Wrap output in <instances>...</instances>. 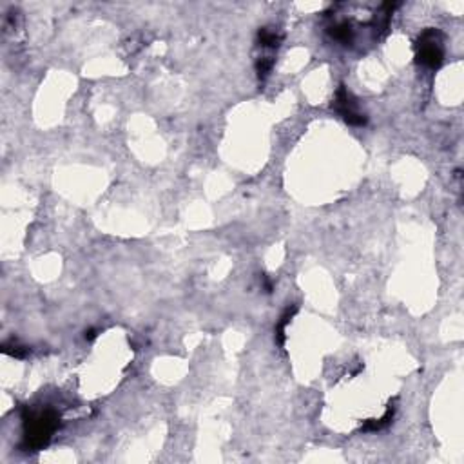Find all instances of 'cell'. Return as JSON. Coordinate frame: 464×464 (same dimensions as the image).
<instances>
[{
  "mask_svg": "<svg viewBox=\"0 0 464 464\" xmlns=\"http://www.w3.org/2000/svg\"><path fill=\"white\" fill-rule=\"evenodd\" d=\"M260 42L261 46H265V48H278L281 42V36L276 35L274 31H268V29H261Z\"/></svg>",
  "mask_w": 464,
  "mask_h": 464,
  "instance_id": "5",
  "label": "cell"
},
{
  "mask_svg": "<svg viewBox=\"0 0 464 464\" xmlns=\"http://www.w3.org/2000/svg\"><path fill=\"white\" fill-rule=\"evenodd\" d=\"M417 60L426 67H439L443 62V48H440V33L428 29L419 39Z\"/></svg>",
  "mask_w": 464,
  "mask_h": 464,
  "instance_id": "2",
  "label": "cell"
},
{
  "mask_svg": "<svg viewBox=\"0 0 464 464\" xmlns=\"http://www.w3.org/2000/svg\"><path fill=\"white\" fill-rule=\"evenodd\" d=\"M392 417H393V410L390 408L388 412H386L385 415L381 417V419H372V421H370L368 425L363 426V430H365V432H375V430L385 428V426L388 425L390 421H392Z\"/></svg>",
  "mask_w": 464,
  "mask_h": 464,
  "instance_id": "4",
  "label": "cell"
},
{
  "mask_svg": "<svg viewBox=\"0 0 464 464\" xmlns=\"http://www.w3.org/2000/svg\"><path fill=\"white\" fill-rule=\"evenodd\" d=\"M59 415L53 410L24 413V439L26 448L40 450L48 445L55 430L59 428Z\"/></svg>",
  "mask_w": 464,
  "mask_h": 464,
  "instance_id": "1",
  "label": "cell"
},
{
  "mask_svg": "<svg viewBox=\"0 0 464 464\" xmlns=\"http://www.w3.org/2000/svg\"><path fill=\"white\" fill-rule=\"evenodd\" d=\"M336 109H338V113L341 114L346 122L352 123V126H365L366 123V118L355 109L354 100H352V96L348 95V91H346L345 87H341V89L338 91V96H336Z\"/></svg>",
  "mask_w": 464,
  "mask_h": 464,
  "instance_id": "3",
  "label": "cell"
}]
</instances>
